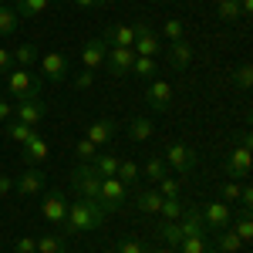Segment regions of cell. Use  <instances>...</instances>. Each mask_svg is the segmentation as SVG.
<instances>
[{
  "instance_id": "obj_1",
  "label": "cell",
  "mask_w": 253,
  "mask_h": 253,
  "mask_svg": "<svg viewBox=\"0 0 253 253\" xmlns=\"http://www.w3.org/2000/svg\"><path fill=\"white\" fill-rule=\"evenodd\" d=\"M105 219H108L105 206H101L98 199H84V196H81L78 203H68V213H64V219H61L58 226H61V236L95 233V230L105 226Z\"/></svg>"
},
{
  "instance_id": "obj_2",
  "label": "cell",
  "mask_w": 253,
  "mask_h": 253,
  "mask_svg": "<svg viewBox=\"0 0 253 253\" xmlns=\"http://www.w3.org/2000/svg\"><path fill=\"white\" fill-rule=\"evenodd\" d=\"M41 84H44V81H41L31 68H10V71H7V91L17 98V101L20 98H38Z\"/></svg>"
},
{
  "instance_id": "obj_3",
  "label": "cell",
  "mask_w": 253,
  "mask_h": 253,
  "mask_svg": "<svg viewBox=\"0 0 253 253\" xmlns=\"http://www.w3.org/2000/svg\"><path fill=\"white\" fill-rule=\"evenodd\" d=\"M162 159H166V166H169V169H175L179 175H189L196 166H199V156H196L189 145H182V142H172V145H166Z\"/></svg>"
},
{
  "instance_id": "obj_4",
  "label": "cell",
  "mask_w": 253,
  "mask_h": 253,
  "mask_svg": "<svg viewBox=\"0 0 253 253\" xmlns=\"http://www.w3.org/2000/svg\"><path fill=\"white\" fill-rule=\"evenodd\" d=\"M98 203L105 206V213H108V216L118 213V210L125 206V182L115 179V175L101 179V186H98Z\"/></svg>"
},
{
  "instance_id": "obj_5",
  "label": "cell",
  "mask_w": 253,
  "mask_h": 253,
  "mask_svg": "<svg viewBox=\"0 0 253 253\" xmlns=\"http://www.w3.org/2000/svg\"><path fill=\"white\" fill-rule=\"evenodd\" d=\"M172 98H175V88L166 78H152V81H149V88H145V101H149L152 112H169V108H172Z\"/></svg>"
},
{
  "instance_id": "obj_6",
  "label": "cell",
  "mask_w": 253,
  "mask_h": 253,
  "mask_svg": "<svg viewBox=\"0 0 253 253\" xmlns=\"http://www.w3.org/2000/svg\"><path fill=\"white\" fill-rule=\"evenodd\" d=\"M71 186H75V189H78L84 199H98L101 175L91 169V162H81V166H75V172H71Z\"/></svg>"
},
{
  "instance_id": "obj_7",
  "label": "cell",
  "mask_w": 253,
  "mask_h": 253,
  "mask_svg": "<svg viewBox=\"0 0 253 253\" xmlns=\"http://www.w3.org/2000/svg\"><path fill=\"white\" fill-rule=\"evenodd\" d=\"M132 27H135V41H132L135 58H156L159 51H162V44H159V38L152 34V27H149L145 20H135Z\"/></svg>"
},
{
  "instance_id": "obj_8",
  "label": "cell",
  "mask_w": 253,
  "mask_h": 253,
  "mask_svg": "<svg viewBox=\"0 0 253 253\" xmlns=\"http://www.w3.org/2000/svg\"><path fill=\"white\" fill-rule=\"evenodd\" d=\"M38 61H41V75L47 81H64L71 75V61H68V54H61V51H47Z\"/></svg>"
},
{
  "instance_id": "obj_9",
  "label": "cell",
  "mask_w": 253,
  "mask_h": 253,
  "mask_svg": "<svg viewBox=\"0 0 253 253\" xmlns=\"http://www.w3.org/2000/svg\"><path fill=\"white\" fill-rule=\"evenodd\" d=\"M14 112H17V122L38 128L41 122H44V115H47V101H44L41 95L38 98H20L17 105H14Z\"/></svg>"
},
{
  "instance_id": "obj_10",
  "label": "cell",
  "mask_w": 253,
  "mask_h": 253,
  "mask_svg": "<svg viewBox=\"0 0 253 253\" xmlns=\"http://www.w3.org/2000/svg\"><path fill=\"white\" fill-rule=\"evenodd\" d=\"M132 61H135V51L132 47H108L105 68H108L112 78H122V75H132Z\"/></svg>"
},
{
  "instance_id": "obj_11",
  "label": "cell",
  "mask_w": 253,
  "mask_h": 253,
  "mask_svg": "<svg viewBox=\"0 0 253 253\" xmlns=\"http://www.w3.org/2000/svg\"><path fill=\"white\" fill-rule=\"evenodd\" d=\"M250 162H253V159H250V149H240V145H236L233 152L226 156L223 169H226V175H230L233 182H243V179L250 175Z\"/></svg>"
},
{
  "instance_id": "obj_12",
  "label": "cell",
  "mask_w": 253,
  "mask_h": 253,
  "mask_svg": "<svg viewBox=\"0 0 253 253\" xmlns=\"http://www.w3.org/2000/svg\"><path fill=\"white\" fill-rule=\"evenodd\" d=\"M203 223L219 233V230H226L230 223H233V206H226V203H206V210H203Z\"/></svg>"
},
{
  "instance_id": "obj_13",
  "label": "cell",
  "mask_w": 253,
  "mask_h": 253,
  "mask_svg": "<svg viewBox=\"0 0 253 253\" xmlns=\"http://www.w3.org/2000/svg\"><path fill=\"white\" fill-rule=\"evenodd\" d=\"M68 213V196L61 193V189H51V193L44 196V206H41V216L47 219V223H61Z\"/></svg>"
},
{
  "instance_id": "obj_14",
  "label": "cell",
  "mask_w": 253,
  "mask_h": 253,
  "mask_svg": "<svg viewBox=\"0 0 253 253\" xmlns=\"http://www.w3.org/2000/svg\"><path fill=\"white\" fill-rule=\"evenodd\" d=\"M166 61H169V68L175 71H182V68H189L193 64V44L182 38V41H169V47H166Z\"/></svg>"
},
{
  "instance_id": "obj_15",
  "label": "cell",
  "mask_w": 253,
  "mask_h": 253,
  "mask_svg": "<svg viewBox=\"0 0 253 253\" xmlns=\"http://www.w3.org/2000/svg\"><path fill=\"white\" fill-rule=\"evenodd\" d=\"M179 230H182V236H206L203 210H199V206H186L182 216H179Z\"/></svg>"
},
{
  "instance_id": "obj_16",
  "label": "cell",
  "mask_w": 253,
  "mask_h": 253,
  "mask_svg": "<svg viewBox=\"0 0 253 253\" xmlns=\"http://www.w3.org/2000/svg\"><path fill=\"white\" fill-rule=\"evenodd\" d=\"M115 132H118V125L115 122H112V118H98V122H91V125H88V142H91V145H98V149H101V145H108V142H112V138H115Z\"/></svg>"
},
{
  "instance_id": "obj_17",
  "label": "cell",
  "mask_w": 253,
  "mask_h": 253,
  "mask_svg": "<svg viewBox=\"0 0 253 253\" xmlns=\"http://www.w3.org/2000/svg\"><path fill=\"white\" fill-rule=\"evenodd\" d=\"M105 54H108V44H105L101 38H91L84 47H81V64H84L88 71H95V68L105 64Z\"/></svg>"
},
{
  "instance_id": "obj_18",
  "label": "cell",
  "mask_w": 253,
  "mask_h": 253,
  "mask_svg": "<svg viewBox=\"0 0 253 253\" xmlns=\"http://www.w3.org/2000/svg\"><path fill=\"white\" fill-rule=\"evenodd\" d=\"M44 182H47V179H44L41 169H27V172L14 182V189H17V196H38L41 189H44Z\"/></svg>"
},
{
  "instance_id": "obj_19",
  "label": "cell",
  "mask_w": 253,
  "mask_h": 253,
  "mask_svg": "<svg viewBox=\"0 0 253 253\" xmlns=\"http://www.w3.org/2000/svg\"><path fill=\"white\" fill-rule=\"evenodd\" d=\"M105 44L108 47H132V41H135V27H128V24H112L108 31H105Z\"/></svg>"
},
{
  "instance_id": "obj_20",
  "label": "cell",
  "mask_w": 253,
  "mask_h": 253,
  "mask_svg": "<svg viewBox=\"0 0 253 253\" xmlns=\"http://www.w3.org/2000/svg\"><path fill=\"white\" fill-rule=\"evenodd\" d=\"M20 149H24V159H27L31 166H41V162L47 159V142L41 138V132H38L34 138H31V142H24Z\"/></svg>"
},
{
  "instance_id": "obj_21",
  "label": "cell",
  "mask_w": 253,
  "mask_h": 253,
  "mask_svg": "<svg viewBox=\"0 0 253 253\" xmlns=\"http://www.w3.org/2000/svg\"><path fill=\"white\" fill-rule=\"evenodd\" d=\"M135 206H138V213L159 216V210H162V196H159V189H142V193L135 196Z\"/></svg>"
},
{
  "instance_id": "obj_22",
  "label": "cell",
  "mask_w": 253,
  "mask_h": 253,
  "mask_svg": "<svg viewBox=\"0 0 253 253\" xmlns=\"http://www.w3.org/2000/svg\"><path fill=\"white\" fill-rule=\"evenodd\" d=\"M152 118H145V115H138L128 122V128H125V135L132 138V142H145V138H152Z\"/></svg>"
},
{
  "instance_id": "obj_23",
  "label": "cell",
  "mask_w": 253,
  "mask_h": 253,
  "mask_svg": "<svg viewBox=\"0 0 253 253\" xmlns=\"http://www.w3.org/2000/svg\"><path fill=\"white\" fill-rule=\"evenodd\" d=\"M91 169H95L101 179H108V175H115V169H118V156L115 152H98V156L91 159Z\"/></svg>"
},
{
  "instance_id": "obj_24",
  "label": "cell",
  "mask_w": 253,
  "mask_h": 253,
  "mask_svg": "<svg viewBox=\"0 0 253 253\" xmlns=\"http://www.w3.org/2000/svg\"><path fill=\"white\" fill-rule=\"evenodd\" d=\"M20 27V17L10 3H0V38H10L14 31Z\"/></svg>"
},
{
  "instance_id": "obj_25",
  "label": "cell",
  "mask_w": 253,
  "mask_h": 253,
  "mask_svg": "<svg viewBox=\"0 0 253 253\" xmlns=\"http://www.w3.org/2000/svg\"><path fill=\"white\" fill-rule=\"evenodd\" d=\"M156 236L162 240V243H166V247H172V250L179 247V243H182V230H179V223H169V219H162V223H159Z\"/></svg>"
},
{
  "instance_id": "obj_26",
  "label": "cell",
  "mask_w": 253,
  "mask_h": 253,
  "mask_svg": "<svg viewBox=\"0 0 253 253\" xmlns=\"http://www.w3.org/2000/svg\"><path fill=\"white\" fill-rule=\"evenodd\" d=\"M34 135H38V128H34V125H24V122H7V138H10V142L24 145V142H31Z\"/></svg>"
},
{
  "instance_id": "obj_27",
  "label": "cell",
  "mask_w": 253,
  "mask_h": 253,
  "mask_svg": "<svg viewBox=\"0 0 253 253\" xmlns=\"http://www.w3.org/2000/svg\"><path fill=\"white\" fill-rule=\"evenodd\" d=\"M51 7V0H17V17H41L44 10Z\"/></svg>"
},
{
  "instance_id": "obj_28",
  "label": "cell",
  "mask_w": 253,
  "mask_h": 253,
  "mask_svg": "<svg viewBox=\"0 0 253 253\" xmlns=\"http://www.w3.org/2000/svg\"><path fill=\"white\" fill-rule=\"evenodd\" d=\"M142 172H145L149 182H159V179H166V175H169V166H166V159H162V156H152L149 162H145V169H142Z\"/></svg>"
},
{
  "instance_id": "obj_29",
  "label": "cell",
  "mask_w": 253,
  "mask_h": 253,
  "mask_svg": "<svg viewBox=\"0 0 253 253\" xmlns=\"http://www.w3.org/2000/svg\"><path fill=\"white\" fill-rule=\"evenodd\" d=\"M216 247H219L223 253H236L240 247H243V240H240V236L226 226V230H219V233H216Z\"/></svg>"
},
{
  "instance_id": "obj_30",
  "label": "cell",
  "mask_w": 253,
  "mask_h": 253,
  "mask_svg": "<svg viewBox=\"0 0 253 253\" xmlns=\"http://www.w3.org/2000/svg\"><path fill=\"white\" fill-rule=\"evenodd\" d=\"M216 17L223 20V24L240 20V3H236V0H216Z\"/></svg>"
},
{
  "instance_id": "obj_31",
  "label": "cell",
  "mask_w": 253,
  "mask_h": 253,
  "mask_svg": "<svg viewBox=\"0 0 253 253\" xmlns=\"http://www.w3.org/2000/svg\"><path fill=\"white\" fill-rule=\"evenodd\" d=\"M38 243V253H64L68 247H64V236L61 233H51V236H41V240H34Z\"/></svg>"
},
{
  "instance_id": "obj_32",
  "label": "cell",
  "mask_w": 253,
  "mask_h": 253,
  "mask_svg": "<svg viewBox=\"0 0 253 253\" xmlns=\"http://www.w3.org/2000/svg\"><path fill=\"white\" fill-rule=\"evenodd\" d=\"M115 179H122L125 186H128V182H138V166H135V162H132V159H118Z\"/></svg>"
},
{
  "instance_id": "obj_33",
  "label": "cell",
  "mask_w": 253,
  "mask_h": 253,
  "mask_svg": "<svg viewBox=\"0 0 253 253\" xmlns=\"http://www.w3.org/2000/svg\"><path fill=\"white\" fill-rule=\"evenodd\" d=\"M233 233L240 236L243 243H247V240L253 236V219H250V210H240V213H236V226H233Z\"/></svg>"
},
{
  "instance_id": "obj_34",
  "label": "cell",
  "mask_w": 253,
  "mask_h": 253,
  "mask_svg": "<svg viewBox=\"0 0 253 253\" xmlns=\"http://www.w3.org/2000/svg\"><path fill=\"white\" fill-rule=\"evenodd\" d=\"M38 44H20L17 47V54H14V61H17V68H31L34 61H38Z\"/></svg>"
},
{
  "instance_id": "obj_35",
  "label": "cell",
  "mask_w": 253,
  "mask_h": 253,
  "mask_svg": "<svg viewBox=\"0 0 253 253\" xmlns=\"http://www.w3.org/2000/svg\"><path fill=\"white\" fill-rule=\"evenodd\" d=\"M132 75H138V78H152V75H159L156 58H135L132 61Z\"/></svg>"
},
{
  "instance_id": "obj_36",
  "label": "cell",
  "mask_w": 253,
  "mask_h": 253,
  "mask_svg": "<svg viewBox=\"0 0 253 253\" xmlns=\"http://www.w3.org/2000/svg\"><path fill=\"white\" fill-rule=\"evenodd\" d=\"M182 210H186V206L179 203V196H175V199H162V210H159V216H162V219H169V223H179Z\"/></svg>"
},
{
  "instance_id": "obj_37",
  "label": "cell",
  "mask_w": 253,
  "mask_h": 253,
  "mask_svg": "<svg viewBox=\"0 0 253 253\" xmlns=\"http://www.w3.org/2000/svg\"><path fill=\"white\" fill-rule=\"evenodd\" d=\"M175 250L179 253H210V247H206V236H182V243Z\"/></svg>"
},
{
  "instance_id": "obj_38",
  "label": "cell",
  "mask_w": 253,
  "mask_h": 253,
  "mask_svg": "<svg viewBox=\"0 0 253 253\" xmlns=\"http://www.w3.org/2000/svg\"><path fill=\"white\" fill-rule=\"evenodd\" d=\"M162 34H166L169 41H182V38H186V27H182V20H179V17H169L166 24H162Z\"/></svg>"
},
{
  "instance_id": "obj_39",
  "label": "cell",
  "mask_w": 253,
  "mask_h": 253,
  "mask_svg": "<svg viewBox=\"0 0 253 253\" xmlns=\"http://www.w3.org/2000/svg\"><path fill=\"white\" fill-rule=\"evenodd\" d=\"M240 193H243V186H240V182H233V179H230V182H226V186H223V189H219V196H223V199H219V203H226V206H233V203H240Z\"/></svg>"
},
{
  "instance_id": "obj_40",
  "label": "cell",
  "mask_w": 253,
  "mask_h": 253,
  "mask_svg": "<svg viewBox=\"0 0 253 253\" xmlns=\"http://www.w3.org/2000/svg\"><path fill=\"white\" fill-rule=\"evenodd\" d=\"M159 196H162V199H175V196H179V179H175V175L159 179Z\"/></svg>"
},
{
  "instance_id": "obj_41",
  "label": "cell",
  "mask_w": 253,
  "mask_h": 253,
  "mask_svg": "<svg viewBox=\"0 0 253 253\" xmlns=\"http://www.w3.org/2000/svg\"><path fill=\"white\" fill-rule=\"evenodd\" d=\"M75 156H78L81 162H91V159L98 156V145H91L88 138H78V142H75Z\"/></svg>"
},
{
  "instance_id": "obj_42",
  "label": "cell",
  "mask_w": 253,
  "mask_h": 253,
  "mask_svg": "<svg viewBox=\"0 0 253 253\" xmlns=\"http://www.w3.org/2000/svg\"><path fill=\"white\" fill-rule=\"evenodd\" d=\"M233 81H236V88H240V91H247V88L253 84V68H250V64H243V68L233 75Z\"/></svg>"
},
{
  "instance_id": "obj_43",
  "label": "cell",
  "mask_w": 253,
  "mask_h": 253,
  "mask_svg": "<svg viewBox=\"0 0 253 253\" xmlns=\"http://www.w3.org/2000/svg\"><path fill=\"white\" fill-rule=\"evenodd\" d=\"M142 250H145L142 240H122V243L115 247V253H142Z\"/></svg>"
},
{
  "instance_id": "obj_44",
  "label": "cell",
  "mask_w": 253,
  "mask_h": 253,
  "mask_svg": "<svg viewBox=\"0 0 253 253\" xmlns=\"http://www.w3.org/2000/svg\"><path fill=\"white\" fill-rule=\"evenodd\" d=\"M91 81H95V71H88V68H84L78 78H75V88H78V91H88V88H91Z\"/></svg>"
},
{
  "instance_id": "obj_45",
  "label": "cell",
  "mask_w": 253,
  "mask_h": 253,
  "mask_svg": "<svg viewBox=\"0 0 253 253\" xmlns=\"http://www.w3.org/2000/svg\"><path fill=\"white\" fill-rule=\"evenodd\" d=\"M14 250H17V253H38V243H34L31 236H17V243H14Z\"/></svg>"
},
{
  "instance_id": "obj_46",
  "label": "cell",
  "mask_w": 253,
  "mask_h": 253,
  "mask_svg": "<svg viewBox=\"0 0 253 253\" xmlns=\"http://www.w3.org/2000/svg\"><path fill=\"white\" fill-rule=\"evenodd\" d=\"M240 206H243V210H250V206H253V189H250V186H243V193H240Z\"/></svg>"
},
{
  "instance_id": "obj_47",
  "label": "cell",
  "mask_w": 253,
  "mask_h": 253,
  "mask_svg": "<svg viewBox=\"0 0 253 253\" xmlns=\"http://www.w3.org/2000/svg\"><path fill=\"white\" fill-rule=\"evenodd\" d=\"M10 115H14V105L0 98V122H10Z\"/></svg>"
},
{
  "instance_id": "obj_48",
  "label": "cell",
  "mask_w": 253,
  "mask_h": 253,
  "mask_svg": "<svg viewBox=\"0 0 253 253\" xmlns=\"http://www.w3.org/2000/svg\"><path fill=\"white\" fill-rule=\"evenodd\" d=\"M7 193H14V179L10 175H0V196H7Z\"/></svg>"
},
{
  "instance_id": "obj_49",
  "label": "cell",
  "mask_w": 253,
  "mask_h": 253,
  "mask_svg": "<svg viewBox=\"0 0 253 253\" xmlns=\"http://www.w3.org/2000/svg\"><path fill=\"white\" fill-rule=\"evenodd\" d=\"M236 3H240V20L253 14V0H236Z\"/></svg>"
},
{
  "instance_id": "obj_50",
  "label": "cell",
  "mask_w": 253,
  "mask_h": 253,
  "mask_svg": "<svg viewBox=\"0 0 253 253\" xmlns=\"http://www.w3.org/2000/svg\"><path fill=\"white\" fill-rule=\"evenodd\" d=\"M240 149H250V152H253V135L247 132V128L240 132Z\"/></svg>"
},
{
  "instance_id": "obj_51",
  "label": "cell",
  "mask_w": 253,
  "mask_h": 253,
  "mask_svg": "<svg viewBox=\"0 0 253 253\" xmlns=\"http://www.w3.org/2000/svg\"><path fill=\"white\" fill-rule=\"evenodd\" d=\"M75 7H105L108 0H71Z\"/></svg>"
},
{
  "instance_id": "obj_52",
  "label": "cell",
  "mask_w": 253,
  "mask_h": 253,
  "mask_svg": "<svg viewBox=\"0 0 253 253\" xmlns=\"http://www.w3.org/2000/svg\"><path fill=\"white\" fill-rule=\"evenodd\" d=\"M152 253H175L172 247H159V250H152Z\"/></svg>"
},
{
  "instance_id": "obj_53",
  "label": "cell",
  "mask_w": 253,
  "mask_h": 253,
  "mask_svg": "<svg viewBox=\"0 0 253 253\" xmlns=\"http://www.w3.org/2000/svg\"><path fill=\"white\" fill-rule=\"evenodd\" d=\"M105 253H115V250H105Z\"/></svg>"
},
{
  "instance_id": "obj_54",
  "label": "cell",
  "mask_w": 253,
  "mask_h": 253,
  "mask_svg": "<svg viewBox=\"0 0 253 253\" xmlns=\"http://www.w3.org/2000/svg\"><path fill=\"white\" fill-rule=\"evenodd\" d=\"M0 3H7V0H0Z\"/></svg>"
}]
</instances>
